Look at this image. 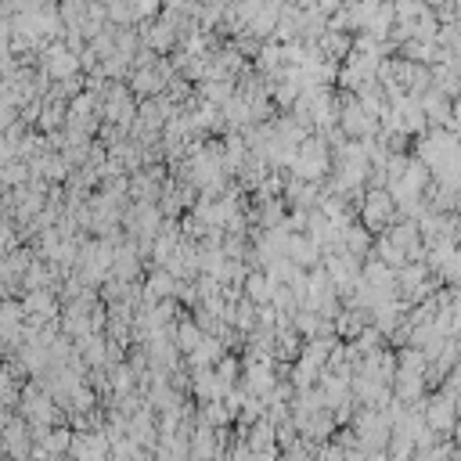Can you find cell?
<instances>
[{"label":"cell","instance_id":"obj_1","mask_svg":"<svg viewBox=\"0 0 461 461\" xmlns=\"http://www.w3.org/2000/svg\"><path fill=\"white\" fill-rule=\"evenodd\" d=\"M0 436H4V450H8L15 461H29V447H33V443H29V432H26L22 422H11Z\"/></svg>","mask_w":461,"mask_h":461},{"label":"cell","instance_id":"obj_2","mask_svg":"<svg viewBox=\"0 0 461 461\" xmlns=\"http://www.w3.org/2000/svg\"><path fill=\"white\" fill-rule=\"evenodd\" d=\"M425 418H429V429H432V432H447L450 422H454V404H450V400H436Z\"/></svg>","mask_w":461,"mask_h":461},{"label":"cell","instance_id":"obj_3","mask_svg":"<svg viewBox=\"0 0 461 461\" xmlns=\"http://www.w3.org/2000/svg\"><path fill=\"white\" fill-rule=\"evenodd\" d=\"M270 443H274V425L270 422H260L253 429V436H249V447L253 450H270Z\"/></svg>","mask_w":461,"mask_h":461},{"label":"cell","instance_id":"obj_4","mask_svg":"<svg viewBox=\"0 0 461 461\" xmlns=\"http://www.w3.org/2000/svg\"><path fill=\"white\" fill-rule=\"evenodd\" d=\"M249 295L253 299H270V281L267 278H249Z\"/></svg>","mask_w":461,"mask_h":461},{"label":"cell","instance_id":"obj_5","mask_svg":"<svg viewBox=\"0 0 461 461\" xmlns=\"http://www.w3.org/2000/svg\"><path fill=\"white\" fill-rule=\"evenodd\" d=\"M368 461H390V457H386V454H371Z\"/></svg>","mask_w":461,"mask_h":461}]
</instances>
